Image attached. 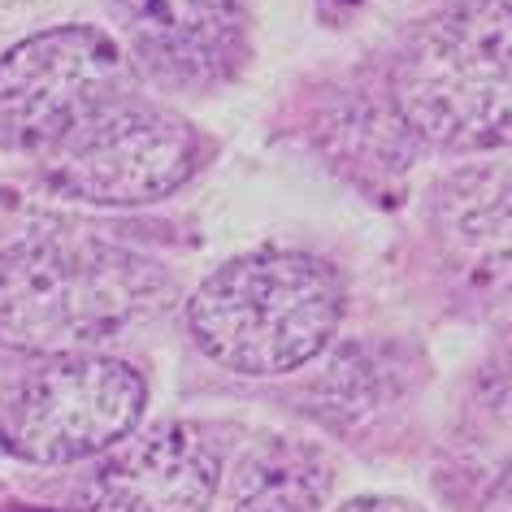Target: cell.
<instances>
[{
	"mask_svg": "<svg viewBox=\"0 0 512 512\" xmlns=\"http://www.w3.org/2000/svg\"><path fill=\"white\" fill-rule=\"evenodd\" d=\"M174 278L152 256L92 235H35L0 252V343L83 356L157 317Z\"/></svg>",
	"mask_w": 512,
	"mask_h": 512,
	"instance_id": "1",
	"label": "cell"
},
{
	"mask_svg": "<svg viewBox=\"0 0 512 512\" xmlns=\"http://www.w3.org/2000/svg\"><path fill=\"white\" fill-rule=\"evenodd\" d=\"M343 278L296 248H256L217 270L187 300L196 348L230 374L278 378L317 361L343 322Z\"/></svg>",
	"mask_w": 512,
	"mask_h": 512,
	"instance_id": "2",
	"label": "cell"
},
{
	"mask_svg": "<svg viewBox=\"0 0 512 512\" xmlns=\"http://www.w3.org/2000/svg\"><path fill=\"white\" fill-rule=\"evenodd\" d=\"M387 92L421 144L512 148V5L460 0L421 18L391 61Z\"/></svg>",
	"mask_w": 512,
	"mask_h": 512,
	"instance_id": "3",
	"label": "cell"
},
{
	"mask_svg": "<svg viewBox=\"0 0 512 512\" xmlns=\"http://www.w3.org/2000/svg\"><path fill=\"white\" fill-rule=\"evenodd\" d=\"M148 404L139 369L100 352L53 356L0 391V452L74 465L131 439Z\"/></svg>",
	"mask_w": 512,
	"mask_h": 512,
	"instance_id": "4",
	"label": "cell"
},
{
	"mask_svg": "<svg viewBox=\"0 0 512 512\" xmlns=\"http://www.w3.org/2000/svg\"><path fill=\"white\" fill-rule=\"evenodd\" d=\"M40 161L61 196L126 209L174 196L200 170L204 139L187 118L131 92L79 122Z\"/></svg>",
	"mask_w": 512,
	"mask_h": 512,
	"instance_id": "5",
	"label": "cell"
},
{
	"mask_svg": "<svg viewBox=\"0 0 512 512\" xmlns=\"http://www.w3.org/2000/svg\"><path fill=\"white\" fill-rule=\"evenodd\" d=\"M131 57L96 27H57L0 57V135L44 157L57 139L131 96Z\"/></svg>",
	"mask_w": 512,
	"mask_h": 512,
	"instance_id": "6",
	"label": "cell"
},
{
	"mask_svg": "<svg viewBox=\"0 0 512 512\" xmlns=\"http://www.w3.org/2000/svg\"><path fill=\"white\" fill-rule=\"evenodd\" d=\"M222 452L200 426L165 421L122 439L83 486V512H204L222 491Z\"/></svg>",
	"mask_w": 512,
	"mask_h": 512,
	"instance_id": "7",
	"label": "cell"
},
{
	"mask_svg": "<svg viewBox=\"0 0 512 512\" xmlns=\"http://www.w3.org/2000/svg\"><path fill=\"white\" fill-rule=\"evenodd\" d=\"M131 57L165 87L226 83L248 53V0H113Z\"/></svg>",
	"mask_w": 512,
	"mask_h": 512,
	"instance_id": "8",
	"label": "cell"
},
{
	"mask_svg": "<svg viewBox=\"0 0 512 512\" xmlns=\"http://www.w3.org/2000/svg\"><path fill=\"white\" fill-rule=\"evenodd\" d=\"M434 226L447 252L482 283H512V174L460 170L439 187Z\"/></svg>",
	"mask_w": 512,
	"mask_h": 512,
	"instance_id": "9",
	"label": "cell"
},
{
	"mask_svg": "<svg viewBox=\"0 0 512 512\" xmlns=\"http://www.w3.org/2000/svg\"><path fill=\"white\" fill-rule=\"evenodd\" d=\"M335 469L322 447L296 443L287 434L252 443L230 473L235 512H317L330 495Z\"/></svg>",
	"mask_w": 512,
	"mask_h": 512,
	"instance_id": "10",
	"label": "cell"
},
{
	"mask_svg": "<svg viewBox=\"0 0 512 512\" xmlns=\"http://www.w3.org/2000/svg\"><path fill=\"white\" fill-rule=\"evenodd\" d=\"M395 400H400V365L369 356V348H348L335 356L313 387L317 417L335 430H361L395 408Z\"/></svg>",
	"mask_w": 512,
	"mask_h": 512,
	"instance_id": "11",
	"label": "cell"
},
{
	"mask_svg": "<svg viewBox=\"0 0 512 512\" xmlns=\"http://www.w3.org/2000/svg\"><path fill=\"white\" fill-rule=\"evenodd\" d=\"M335 512H426V508L408 504V499H400V495H356Z\"/></svg>",
	"mask_w": 512,
	"mask_h": 512,
	"instance_id": "12",
	"label": "cell"
},
{
	"mask_svg": "<svg viewBox=\"0 0 512 512\" xmlns=\"http://www.w3.org/2000/svg\"><path fill=\"white\" fill-rule=\"evenodd\" d=\"M486 512H512V460H508V469L495 478L491 495H486Z\"/></svg>",
	"mask_w": 512,
	"mask_h": 512,
	"instance_id": "13",
	"label": "cell"
}]
</instances>
